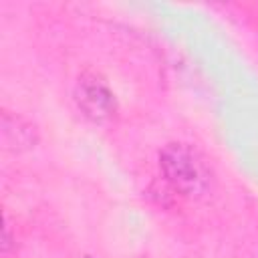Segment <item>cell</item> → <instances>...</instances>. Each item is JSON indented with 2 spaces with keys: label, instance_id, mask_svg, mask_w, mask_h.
I'll return each mask as SVG.
<instances>
[{
  "label": "cell",
  "instance_id": "1",
  "mask_svg": "<svg viewBox=\"0 0 258 258\" xmlns=\"http://www.w3.org/2000/svg\"><path fill=\"white\" fill-rule=\"evenodd\" d=\"M159 169L169 187L179 196L202 198L212 187L210 163L189 143H167L159 151Z\"/></svg>",
  "mask_w": 258,
  "mask_h": 258
},
{
  "label": "cell",
  "instance_id": "2",
  "mask_svg": "<svg viewBox=\"0 0 258 258\" xmlns=\"http://www.w3.org/2000/svg\"><path fill=\"white\" fill-rule=\"evenodd\" d=\"M75 103L79 111L93 123H107L117 115V99L107 81L95 73L85 71L75 85Z\"/></svg>",
  "mask_w": 258,
  "mask_h": 258
},
{
  "label": "cell",
  "instance_id": "3",
  "mask_svg": "<svg viewBox=\"0 0 258 258\" xmlns=\"http://www.w3.org/2000/svg\"><path fill=\"white\" fill-rule=\"evenodd\" d=\"M0 141L6 151H26L38 143L36 127L18 113H10L2 109L0 113Z\"/></svg>",
  "mask_w": 258,
  "mask_h": 258
},
{
  "label": "cell",
  "instance_id": "4",
  "mask_svg": "<svg viewBox=\"0 0 258 258\" xmlns=\"http://www.w3.org/2000/svg\"><path fill=\"white\" fill-rule=\"evenodd\" d=\"M10 244H12L10 226H8V222H4V230H2V252H4V254H8V250H10Z\"/></svg>",
  "mask_w": 258,
  "mask_h": 258
}]
</instances>
